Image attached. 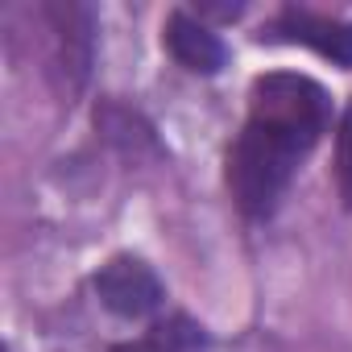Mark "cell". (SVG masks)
<instances>
[{
	"label": "cell",
	"mask_w": 352,
	"mask_h": 352,
	"mask_svg": "<svg viewBox=\"0 0 352 352\" xmlns=\"http://www.w3.org/2000/svg\"><path fill=\"white\" fill-rule=\"evenodd\" d=\"M261 42L311 46L315 54H323L336 67L352 71V25L348 21H336V17H319V13H307V9H286V13H278L261 30Z\"/></svg>",
	"instance_id": "cell-3"
},
{
	"label": "cell",
	"mask_w": 352,
	"mask_h": 352,
	"mask_svg": "<svg viewBox=\"0 0 352 352\" xmlns=\"http://www.w3.org/2000/svg\"><path fill=\"white\" fill-rule=\"evenodd\" d=\"M91 286H96L100 302H104L112 315H120V319H141V315L157 311L162 298H166L162 278H157L141 257H129V253H120V257H112L108 265H100V274H96Z\"/></svg>",
	"instance_id": "cell-2"
},
{
	"label": "cell",
	"mask_w": 352,
	"mask_h": 352,
	"mask_svg": "<svg viewBox=\"0 0 352 352\" xmlns=\"http://www.w3.org/2000/svg\"><path fill=\"white\" fill-rule=\"evenodd\" d=\"M162 38H166V50L174 54V63L187 67V71H195V75H216V71L228 63L224 42H220L204 21H195V17L183 13V9H174V13L166 17Z\"/></svg>",
	"instance_id": "cell-4"
},
{
	"label": "cell",
	"mask_w": 352,
	"mask_h": 352,
	"mask_svg": "<svg viewBox=\"0 0 352 352\" xmlns=\"http://www.w3.org/2000/svg\"><path fill=\"white\" fill-rule=\"evenodd\" d=\"M58 38V71L71 87H83L91 67V9L87 5H50L46 9Z\"/></svg>",
	"instance_id": "cell-5"
},
{
	"label": "cell",
	"mask_w": 352,
	"mask_h": 352,
	"mask_svg": "<svg viewBox=\"0 0 352 352\" xmlns=\"http://www.w3.org/2000/svg\"><path fill=\"white\" fill-rule=\"evenodd\" d=\"M112 352H208V331L191 315H170L153 323L141 340L116 344Z\"/></svg>",
	"instance_id": "cell-6"
},
{
	"label": "cell",
	"mask_w": 352,
	"mask_h": 352,
	"mask_svg": "<svg viewBox=\"0 0 352 352\" xmlns=\"http://www.w3.org/2000/svg\"><path fill=\"white\" fill-rule=\"evenodd\" d=\"M336 179H340V199L352 208V104L340 116V137H336Z\"/></svg>",
	"instance_id": "cell-7"
},
{
	"label": "cell",
	"mask_w": 352,
	"mask_h": 352,
	"mask_svg": "<svg viewBox=\"0 0 352 352\" xmlns=\"http://www.w3.org/2000/svg\"><path fill=\"white\" fill-rule=\"evenodd\" d=\"M331 116L327 91L307 75H261L249 91V120L228 149V187L245 216L261 220L286 195L298 162L323 137Z\"/></svg>",
	"instance_id": "cell-1"
}]
</instances>
